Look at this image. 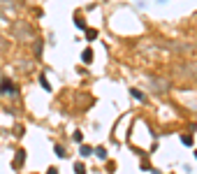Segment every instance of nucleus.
I'll list each match as a JSON object with an SVG mask.
<instances>
[{"mask_svg":"<svg viewBox=\"0 0 197 174\" xmlns=\"http://www.w3.org/2000/svg\"><path fill=\"white\" fill-rule=\"evenodd\" d=\"M181 142H183V146H190V144H193V139H190L188 135H183V137H181Z\"/></svg>","mask_w":197,"mask_h":174,"instance_id":"obj_7","label":"nucleus"},{"mask_svg":"<svg viewBox=\"0 0 197 174\" xmlns=\"http://www.w3.org/2000/svg\"><path fill=\"white\" fill-rule=\"evenodd\" d=\"M74 172H77V174H86V167H83L81 163H77V165H74Z\"/></svg>","mask_w":197,"mask_h":174,"instance_id":"obj_5","label":"nucleus"},{"mask_svg":"<svg viewBox=\"0 0 197 174\" xmlns=\"http://www.w3.org/2000/svg\"><path fill=\"white\" fill-rule=\"evenodd\" d=\"M158 3H167V0H158Z\"/></svg>","mask_w":197,"mask_h":174,"instance_id":"obj_11","label":"nucleus"},{"mask_svg":"<svg viewBox=\"0 0 197 174\" xmlns=\"http://www.w3.org/2000/svg\"><path fill=\"white\" fill-rule=\"evenodd\" d=\"M46 174H58V172H56V167H51V170H49V172H46Z\"/></svg>","mask_w":197,"mask_h":174,"instance_id":"obj_10","label":"nucleus"},{"mask_svg":"<svg viewBox=\"0 0 197 174\" xmlns=\"http://www.w3.org/2000/svg\"><path fill=\"white\" fill-rule=\"evenodd\" d=\"M81 61H83V63H91V61H93V51H91V49H86V51L81 53Z\"/></svg>","mask_w":197,"mask_h":174,"instance_id":"obj_2","label":"nucleus"},{"mask_svg":"<svg viewBox=\"0 0 197 174\" xmlns=\"http://www.w3.org/2000/svg\"><path fill=\"white\" fill-rule=\"evenodd\" d=\"M132 95H135V98H139V100H144V95H141L139 91H137V88H132Z\"/></svg>","mask_w":197,"mask_h":174,"instance_id":"obj_9","label":"nucleus"},{"mask_svg":"<svg viewBox=\"0 0 197 174\" xmlns=\"http://www.w3.org/2000/svg\"><path fill=\"white\" fill-rule=\"evenodd\" d=\"M40 81H42V86H44V91H51V86H49V81L44 79V77H40Z\"/></svg>","mask_w":197,"mask_h":174,"instance_id":"obj_8","label":"nucleus"},{"mask_svg":"<svg viewBox=\"0 0 197 174\" xmlns=\"http://www.w3.org/2000/svg\"><path fill=\"white\" fill-rule=\"evenodd\" d=\"M93 153V149L91 146H86V144H83V146H81V155H91Z\"/></svg>","mask_w":197,"mask_h":174,"instance_id":"obj_6","label":"nucleus"},{"mask_svg":"<svg viewBox=\"0 0 197 174\" xmlns=\"http://www.w3.org/2000/svg\"><path fill=\"white\" fill-rule=\"evenodd\" d=\"M0 93H16L14 91V84H12L9 79H3V84H0Z\"/></svg>","mask_w":197,"mask_h":174,"instance_id":"obj_1","label":"nucleus"},{"mask_svg":"<svg viewBox=\"0 0 197 174\" xmlns=\"http://www.w3.org/2000/svg\"><path fill=\"white\" fill-rule=\"evenodd\" d=\"M98 37V30H93V28H88L86 30V40H95Z\"/></svg>","mask_w":197,"mask_h":174,"instance_id":"obj_4","label":"nucleus"},{"mask_svg":"<svg viewBox=\"0 0 197 174\" xmlns=\"http://www.w3.org/2000/svg\"><path fill=\"white\" fill-rule=\"evenodd\" d=\"M195 158H197V151H195Z\"/></svg>","mask_w":197,"mask_h":174,"instance_id":"obj_12","label":"nucleus"},{"mask_svg":"<svg viewBox=\"0 0 197 174\" xmlns=\"http://www.w3.org/2000/svg\"><path fill=\"white\" fill-rule=\"evenodd\" d=\"M23 155H26V153H23V151H19V153H16V160H14V167H21V165H23Z\"/></svg>","mask_w":197,"mask_h":174,"instance_id":"obj_3","label":"nucleus"}]
</instances>
